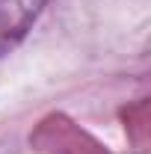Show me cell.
Here are the masks:
<instances>
[{
  "label": "cell",
  "instance_id": "cell-1",
  "mask_svg": "<svg viewBox=\"0 0 151 154\" xmlns=\"http://www.w3.org/2000/svg\"><path fill=\"white\" fill-rule=\"evenodd\" d=\"M0 154H107L74 122L51 119L33 134L18 139H0Z\"/></svg>",
  "mask_w": 151,
  "mask_h": 154
},
{
  "label": "cell",
  "instance_id": "cell-2",
  "mask_svg": "<svg viewBox=\"0 0 151 154\" xmlns=\"http://www.w3.org/2000/svg\"><path fill=\"white\" fill-rule=\"evenodd\" d=\"M42 9L45 0H0V57L27 36Z\"/></svg>",
  "mask_w": 151,
  "mask_h": 154
}]
</instances>
